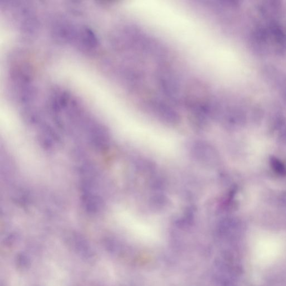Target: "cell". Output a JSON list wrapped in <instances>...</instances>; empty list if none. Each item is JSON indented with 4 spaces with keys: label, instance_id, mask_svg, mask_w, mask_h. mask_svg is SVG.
<instances>
[{
    "label": "cell",
    "instance_id": "cell-1",
    "mask_svg": "<svg viewBox=\"0 0 286 286\" xmlns=\"http://www.w3.org/2000/svg\"><path fill=\"white\" fill-rule=\"evenodd\" d=\"M270 164L275 172L284 175L286 174V169L283 164L279 159L272 157L270 159Z\"/></svg>",
    "mask_w": 286,
    "mask_h": 286
}]
</instances>
